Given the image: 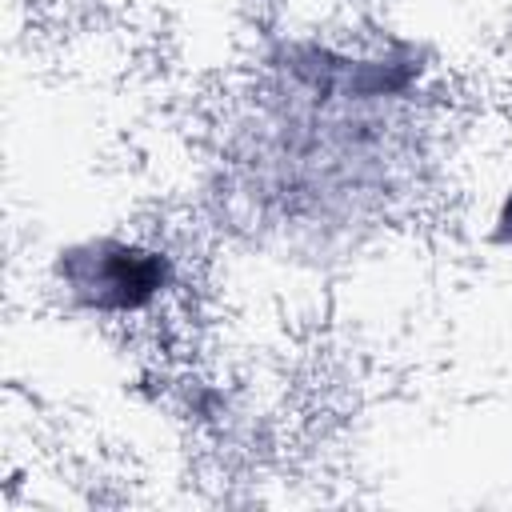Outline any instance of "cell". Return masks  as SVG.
Wrapping results in <instances>:
<instances>
[{
    "label": "cell",
    "mask_w": 512,
    "mask_h": 512,
    "mask_svg": "<svg viewBox=\"0 0 512 512\" xmlns=\"http://www.w3.org/2000/svg\"><path fill=\"white\" fill-rule=\"evenodd\" d=\"M436 72L432 48L404 32H272L212 128L208 224L292 268L360 256L428 192Z\"/></svg>",
    "instance_id": "6da1fadb"
},
{
    "label": "cell",
    "mask_w": 512,
    "mask_h": 512,
    "mask_svg": "<svg viewBox=\"0 0 512 512\" xmlns=\"http://www.w3.org/2000/svg\"><path fill=\"white\" fill-rule=\"evenodd\" d=\"M56 312L104 328L160 320L188 288V260L176 244L136 228H96L64 236L40 268Z\"/></svg>",
    "instance_id": "7a4b0ae2"
},
{
    "label": "cell",
    "mask_w": 512,
    "mask_h": 512,
    "mask_svg": "<svg viewBox=\"0 0 512 512\" xmlns=\"http://www.w3.org/2000/svg\"><path fill=\"white\" fill-rule=\"evenodd\" d=\"M480 240H484V248H492V252H512V180L496 192Z\"/></svg>",
    "instance_id": "3957f363"
}]
</instances>
